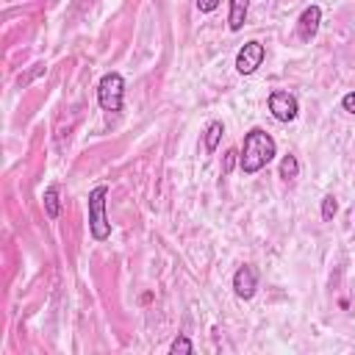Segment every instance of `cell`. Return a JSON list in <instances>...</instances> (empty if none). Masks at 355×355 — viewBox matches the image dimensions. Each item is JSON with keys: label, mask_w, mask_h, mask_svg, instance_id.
<instances>
[{"label": "cell", "mask_w": 355, "mask_h": 355, "mask_svg": "<svg viewBox=\"0 0 355 355\" xmlns=\"http://www.w3.org/2000/svg\"><path fill=\"white\" fill-rule=\"evenodd\" d=\"M105 197H108V186H94L89 191V230L97 241H105L111 236V222L105 216Z\"/></svg>", "instance_id": "7a4b0ae2"}, {"label": "cell", "mask_w": 355, "mask_h": 355, "mask_svg": "<svg viewBox=\"0 0 355 355\" xmlns=\"http://www.w3.org/2000/svg\"><path fill=\"white\" fill-rule=\"evenodd\" d=\"M44 214L50 219H58V214H61V200H58V189L55 186L44 189Z\"/></svg>", "instance_id": "9c48e42d"}, {"label": "cell", "mask_w": 355, "mask_h": 355, "mask_svg": "<svg viewBox=\"0 0 355 355\" xmlns=\"http://www.w3.org/2000/svg\"><path fill=\"white\" fill-rule=\"evenodd\" d=\"M247 11H250V0H230L227 28H230V31H241L244 22H247Z\"/></svg>", "instance_id": "ba28073f"}, {"label": "cell", "mask_w": 355, "mask_h": 355, "mask_svg": "<svg viewBox=\"0 0 355 355\" xmlns=\"http://www.w3.org/2000/svg\"><path fill=\"white\" fill-rule=\"evenodd\" d=\"M222 133H225V125H222V122H211V125L205 128V150H208V153H214V150L219 147Z\"/></svg>", "instance_id": "30bf717a"}, {"label": "cell", "mask_w": 355, "mask_h": 355, "mask_svg": "<svg viewBox=\"0 0 355 355\" xmlns=\"http://www.w3.org/2000/svg\"><path fill=\"white\" fill-rule=\"evenodd\" d=\"M319 22H322V8H319V6H308V8L300 14V19H297V33H300V39H302V42H311V39L316 36V31H319Z\"/></svg>", "instance_id": "52a82bcc"}, {"label": "cell", "mask_w": 355, "mask_h": 355, "mask_svg": "<svg viewBox=\"0 0 355 355\" xmlns=\"http://www.w3.org/2000/svg\"><path fill=\"white\" fill-rule=\"evenodd\" d=\"M255 288H258V272H255V266H250V263L239 266L236 275H233V291L241 300H250L255 294Z\"/></svg>", "instance_id": "8992f818"}, {"label": "cell", "mask_w": 355, "mask_h": 355, "mask_svg": "<svg viewBox=\"0 0 355 355\" xmlns=\"http://www.w3.org/2000/svg\"><path fill=\"white\" fill-rule=\"evenodd\" d=\"M169 352H172V355H191V352H194V344H191L186 336H178V338L172 341Z\"/></svg>", "instance_id": "7c38bea8"}, {"label": "cell", "mask_w": 355, "mask_h": 355, "mask_svg": "<svg viewBox=\"0 0 355 355\" xmlns=\"http://www.w3.org/2000/svg\"><path fill=\"white\" fill-rule=\"evenodd\" d=\"M263 58H266V50H263L261 42H255V39L244 42L241 50L236 53V69H239V75H252L263 64Z\"/></svg>", "instance_id": "277c9868"}, {"label": "cell", "mask_w": 355, "mask_h": 355, "mask_svg": "<svg viewBox=\"0 0 355 355\" xmlns=\"http://www.w3.org/2000/svg\"><path fill=\"white\" fill-rule=\"evenodd\" d=\"M269 111H272V116H275L277 122H291V119L297 116L300 105H297V97H294L291 92L277 89V92L269 94Z\"/></svg>", "instance_id": "5b68a950"}, {"label": "cell", "mask_w": 355, "mask_h": 355, "mask_svg": "<svg viewBox=\"0 0 355 355\" xmlns=\"http://www.w3.org/2000/svg\"><path fill=\"white\" fill-rule=\"evenodd\" d=\"M236 161H239V153L236 150H227L225 153V161H222V175H230L233 166H236Z\"/></svg>", "instance_id": "5bb4252c"}, {"label": "cell", "mask_w": 355, "mask_h": 355, "mask_svg": "<svg viewBox=\"0 0 355 355\" xmlns=\"http://www.w3.org/2000/svg\"><path fill=\"white\" fill-rule=\"evenodd\" d=\"M341 108H344L347 114H355V92H347V94L341 97Z\"/></svg>", "instance_id": "9a60e30c"}, {"label": "cell", "mask_w": 355, "mask_h": 355, "mask_svg": "<svg viewBox=\"0 0 355 355\" xmlns=\"http://www.w3.org/2000/svg\"><path fill=\"white\" fill-rule=\"evenodd\" d=\"M300 175V161H297V155H283V161H280V178L283 180H294Z\"/></svg>", "instance_id": "8fae6325"}, {"label": "cell", "mask_w": 355, "mask_h": 355, "mask_svg": "<svg viewBox=\"0 0 355 355\" xmlns=\"http://www.w3.org/2000/svg\"><path fill=\"white\" fill-rule=\"evenodd\" d=\"M122 100H125V80L119 72H105L97 83V103L103 111H122Z\"/></svg>", "instance_id": "3957f363"}, {"label": "cell", "mask_w": 355, "mask_h": 355, "mask_svg": "<svg viewBox=\"0 0 355 355\" xmlns=\"http://www.w3.org/2000/svg\"><path fill=\"white\" fill-rule=\"evenodd\" d=\"M336 211H338V202H336V197H333V194H327V197L322 200V219H324V222H330V219L336 216Z\"/></svg>", "instance_id": "4fadbf2b"}, {"label": "cell", "mask_w": 355, "mask_h": 355, "mask_svg": "<svg viewBox=\"0 0 355 355\" xmlns=\"http://www.w3.org/2000/svg\"><path fill=\"white\" fill-rule=\"evenodd\" d=\"M275 153H277L275 139L266 130L252 128L244 136V144H241V153H239V166H241L244 175H255L275 158Z\"/></svg>", "instance_id": "6da1fadb"}, {"label": "cell", "mask_w": 355, "mask_h": 355, "mask_svg": "<svg viewBox=\"0 0 355 355\" xmlns=\"http://www.w3.org/2000/svg\"><path fill=\"white\" fill-rule=\"evenodd\" d=\"M219 6V0H197V8L202 11V14H208V11H214Z\"/></svg>", "instance_id": "2e32d148"}]
</instances>
